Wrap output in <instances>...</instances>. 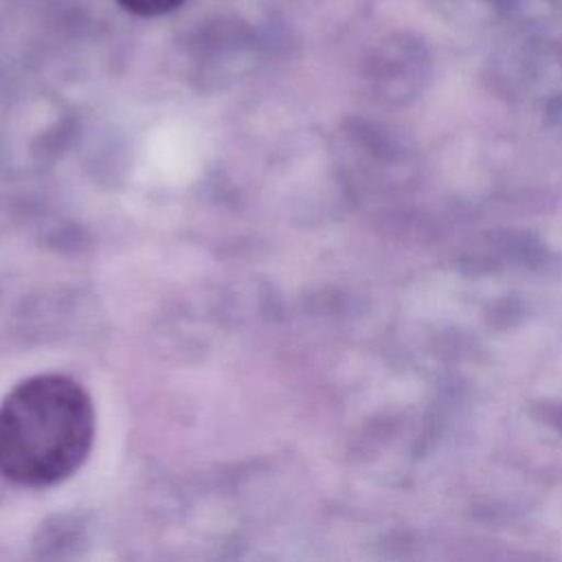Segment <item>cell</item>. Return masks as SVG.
Wrapping results in <instances>:
<instances>
[{"instance_id": "6da1fadb", "label": "cell", "mask_w": 562, "mask_h": 562, "mask_svg": "<svg viewBox=\"0 0 562 562\" xmlns=\"http://www.w3.org/2000/svg\"><path fill=\"white\" fill-rule=\"evenodd\" d=\"M94 432V404L81 382L31 375L0 402V474L26 487L61 483L86 463Z\"/></svg>"}, {"instance_id": "7a4b0ae2", "label": "cell", "mask_w": 562, "mask_h": 562, "mask_svg": "<svg viewBox=\"0 0 562 562\" xmlns=\"http://www.w3.org/2000/svg\"><path fill=\"white\" fill-rule=\"evenodd\" d=\"M116 2L134 15L156 18V15H165V13L176 11L187 0H116Z\"/></svg>"}]
</instances>
